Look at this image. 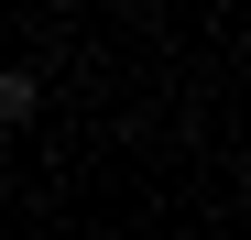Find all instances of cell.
<instances>
[{"label":"cell","mask_w":251,"mask_h":240,"mask_svg":"<svg viewBox=\"0 0 251 240\" xmlns=\"http://www.w3.org/2000/svg\"><path fill=\"white\" fill-rule=\"evenodd\" d=\"M33 109H44V76H33V66H0V131H22Z\"/></svg>","instance_id":"1"},{"label":"cell","mask_w":251,"mask_h":240,"mask_svg":"<svg viewBox=\"0 0 251 240\" xmlns=\"http://www.w3.org/2000/svg\"><path fill=\"white\" fill-rule=\"evenodd\" d=\"M55 11H66V0H55Z\"/></svg>","instance_id":"2"}]
</instances>
